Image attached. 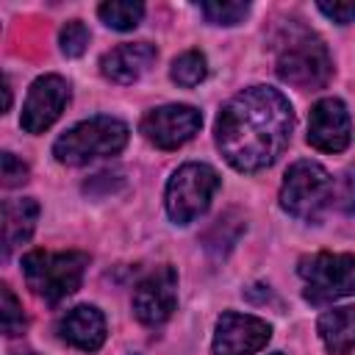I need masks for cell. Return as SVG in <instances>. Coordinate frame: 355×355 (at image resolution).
I'll return each mask as SVG.
<instances>
[{
  "label": "cell",
  "mask_w": 355,
  "mask_h": 355,
  "mask_svg": "<svg viewBox=\"0 0 355 355\" xmlns=\"http://www.w3.org/2000/svg\"><path fill=\"white\" fill-rule=\"evenodd\" d=\"M294 128L288 100L272 86H250L230 97L216 116V147L239 172H258L277 161Z\"/></svg>",
  "instance_id": "obj_1"
},
{
  "label": "cell",
  "mask_w": 355,
  "mask_h": 355,
  "mask_svg": "<svg viewBox=\"0 0 355 355\" xmlns=\"http://www.w3.org/2000/svg\"><path fill=\"white\" fill-rule=\"evenodd\" d=\"M86 266H89V255L75 252V250L69 252L31 250L22 255V275H25L28 288L50 305L61 302L64 297L80 288Z\"/></svg>",
  "instance_id": "obj_2"
},
{
  "label": "cell",
  "mask_w": 355,
  "mask_h": 355,
  "mask_svg": "<svg viewBox=\"0 0 355 355\" xmlns=\"http://www.w3.org/2000/svg\"><path fill=\"white\" fill-rule=\"evenodd\" d=\"M128 144V125L114 116H92L72 125L53 144V155L64 166H83L94 158L116 155Z\"/></svg>",
  "instance_id": "obj_3"
},
{
  "label": "cell",
  "mask_w": 355,
  "mask_h": 355,
  "mask_svg": "<svg viewBox=\"0 0 355 355\" xmlns=\"http://www.w3.org/2000/svg\"><path fill=\"white\" fill-rule=\"evenodd\" d=\"M330 72H333V61H330L324 42L305 28L288 31V36L277 47L280 80L297 89H319L327 83Z\"/></svg>",
  "instance_id": "obj_4"
},
{
  "label": "cell",
  "mask_w": 355,
  "mask_h": 355,
  "mask_svg": "<svg viewBox=\"0 0 355 355\" xmlns=\"http://www.w3.org/2000/svg\"><path fill=\"white\" fill-rule=\"evenodd\" d=\"M333 200V178L316 161H294L280 186V208L297 219L316 222Z\"/></svg>",
  "instance_id": "obj_5"
},
{
  "label": "cell",
  "mask_w": 355,
  "mask_h": 355,
  "mask_svg": "<svg viewBox=\"0 0 355 355\" xmlns=\"http://www.w3.org/2000/svg\"><path fill=\"white\" fill-rule=\"evenodd\" d=\"M311 305H324L341 297L355 294V255L349 252H313L305 255L297 266Z\"/></svg>",
  "instance_id": "obj_6"
},
{
  "label": "cell",
  "mask_w": 355,
  "mask_h": 355,
  "mask_svg": "<svg viewBox=\"0 0 355 355\" xmlns=\"http://www.w3.org/2000/svg\"><path fill=\"white\" fill-rule=\"evenodd\" d=\"M219 189V175L208 164H183L166 183V214L178 225H189L202 216Z\"/></svg>",
  "instance_id": "obj_7"
},
{
  "label": "cell",
  "mask_w": 355,
  "mask_h": 355,
  "mask_svg": "<svg viewBox=\"0 0 355 355\" xmlns=\"http://www.w3.org/2000/svg\"><path fill=\"white\" fill-rule=\"evenodd\" d=\"M200 125H202V116L197 108L172 103V105H161V108L147 111L141 116L139 128L150 144H155L161 150H178L180 144L194 139Z\"/></svg>",
  "instance_id": "obj_8"
},
{
  "label": "cell",
  "mask_w": 355,
  "mask_h": 355,
  "mask_svg": "<svg viewBox=\"0 0 355 355\" xmlns=\"http://www.w3.org/2000/svg\"><path fill=\"white\" fill-rule=\"evenodd\" d=\"M178 305V272L172 266L153 269L144 280H139L133 291V313L141 324L155 327L164 324Z\"/></svg>",
  "instance_id": "obj_9"
},
{
  "label": "cell",
  "mask_w": 355,
  "mask_h": 355,
  "mask_svg": "<svg viewBox=\"0 0 355 355\" xmlns=\"http://www.w3.org/2000/svg\"><path fill=\"white\" fill-rule=\"evenodd\" d=\"M67 103H69V83L61 75H42L28 89L19 125L28 133H44L61 116Z\"/></svg>",
  "instance_id": "obj_10"
},
{
  "label": "cell",
  "mask_w": 355,
  "mask_h": 355,
  "mask_svg": "<svg viewBox=\"0 0 355 355\" xmlns=\"http://www.w3.org/2000/svg\"><path fill=\"white\" fill-rule=\"evenodd\" d=\"M272 338V327L250 313L227 311L216 322L214 355H255Z\"/></svg>",
  "instance_id": "obj_11"
},
{
  "label": "cell",
  "mask_w": 355,
  "mask_h": 355,
  "mask_svg": "<svg viewBox=\"0 0 355 355\" xmlns=\"http://www.w3.org/2000/svg\"><path fill=\"white\" fill-rule=\"evenodd\" d=\"M352 139L349 111L338 97H324L311 108L308 144L322 153H341Z\"/></svg>",
  "instance_id": "obj_12"
},
{
  "label": "cell",
  "mask_w": 355,
  "mask_h": 355,
  "mask_svg": "<svg viewBox=\"0 0 355 355\" xmlns=\"http://www.w3.org/2000/svg\"><path fill=\"white\" fill-rule=\"evenodd\" d=\"M58 336L75 349L97 352L105 341V319L94 305H75L58 319Z\"/></svg>",
  "instance_id": "obj_13"
},
{
  "label": "cell",
  "mask_w": 355,
  "mask_h": 355,
  "mask_svg": "<svg viewBox=\"0 0 355 355\" xmlns=\"http://www.w3.org/2000/svg\"><path fill=\"white\" fill-rule=\"evenodd\" d=\"M155 55L158 53L150 42H128V44L108 50L100 58V72L114 83H133L150 69Z\"/></svg>",
  "instance_id": "obj_14"
},
{
  "label": "cell",
  "mask_w": 355,
  "mask_h": 355,
  "mask_svg": "<svg viewBox=\"0 0 355 355\" xmlns=\"http://www.w3.org/2000/svg\"><path fill=\"white\" fill-rule=\"evenodd\" d=\"M36 219H39V202L33 197H17L3 202V252L6 255L31 239Z\"/></svg>",
  "instance_id": "obj_15"
},
{
  "label": "cell",
  "mask_w": 355,
  "mask_h": 355,
  "mask_svg": "<svg viewBox=\"0 0 355 355\" xmlns=\"http://www.w3.org/2000/svg\"><path fill=\"white\" fill-rule=\"evenodd\" d=\"M319 338L330 355H347L355 349V305L333 308L319 316Z\"/></svg>",
  "instance_id": "obj_16"
},
{
  "label": "cell",
  "mask_w": 355,
  "mask_h": 355,
  "mask_svg": "<svg viewBox=\"0 0 355 355\" xmlns=\"http://www.w3.org/2000/svg\"><path fill=\"white\" fill-rule=\"evenodd\" d=\"M97 14L114 31H133L144 17V6L141 3H130V0H108V3H103L97 8Z\"/></svg>",
  "instance_id": "obj_17"
},
{
  "label": "cell",
  "mask_w": 355,
  "mask_h": 355,
  "mask_svg": "<svg viewBox=\"0 0 355 355\" xmlns=\"http://www.w3.org/2000/svg\"><path fill=\"white\" fill-rule=\"evenodd\" d=\"M169 75H172V80H175L178 86L191 89V86H197V83L205 80V75H208V61H205V55H202L200 50H186V53H180V55L172 61Z\"/></svg>",
  "instance_id": "obj_18"
},
{
  "label": "cell",
  "mask_w": 355,
  "mask_h": 355,
  "mask_svg": "<svg viewBox=\"0 0 355 355\" xmlns=\"http://www.w3.org/2000/svg\"><path fill=\"white\" fill-rule=\"evenodd\" d=\"M0 316H3V333L6 336H19L28 327V319L22 313L19 300L8 286H0Z\"/></svg>",
  "instance_id": "obj_19"
},
{
  "label": "cell",
  "mask_w": 355,
  "mask_h": 355,
  "mask_svg": "<svg viewBox=\"0 0 355 355\" xmlns=\"http://www.w3.org/2000/svg\"><path fill=\"white\" fill-rule=\"evenodd\" d=\"M200 8L205 14V19L214 25H236L250 14V3H230V0H225V3L211 0V3H202Z\"/></svg>",
  "instance_id": "obj_20"
},
{
  "label": "cell",
  "mask_w": 355,
  "mask_h": 355,
  "mask_svg": "<svg viewBox=\"0 0 355 355\" xmlns=\"http://www.w3.org/2000/svg\"><path fill=\"white\" fill-rule=\"evenodd\" d=\"M58 44H61V53L69 58L83 55V50L89 44V28L80 19H69L58 33Z\"/></svg>",
  "instance_id": "obj_21"
},
{
  "label": "cell",
  "mask_w": 355,
  "mask_h": 355,
  "mask_svg": "<svg viewBox=\"0 0 355 355\" xmlns=\"http://www.w3.org/2000/svg\"><path fill=\"white\" fill-rule=\"evenodd\" d=\"M25 180H28V166L14 153H3V186L14 189V186H22Z\"/></svg>",
  "instance_id": "obj_22"
},
{
  "label": "cell",
  "mask_w": 355,
  "mask_h": 355,
  "mask_svg": "<svg viewBox=\"0 0 355 355\" xmlns=\"http://www.w3.org/2000/svg\"><path fill=\"white\" fill-rule=\"evenodd\" d=\"M319 11L338 25L355 22V3H319Z\"/></svg>",
  "instance_id": "obj_23"
},
{
  "label": "cell",
  "mask_w": 355,
  "mask_h": 355,
  "mask_svg": "<svg viewBox=\"0 0 355 355\" xmlns=\"http://www.w3.org/2000/svg\"><path fill=\"white\" fill-rule=\"evenodd\" d=\"M11 355H36V352H31V349H25V352H11Z\"/></svg>",
  "instance_id": "obj_24"
},
{
  "label": "cell",
  "mask_w": 355,
  "mask_h": 355,
  "mask_svg": "<svg viewBox=\"0 0 355 355\" xmlns=\"http://www.w3.org/2000/svg\"><path fill=\"white\" fill-rule=\"evenodd\" d=\"M272 355H283V352H272Z\"/></svg>",
  "instance_id": "obj_25"
}]
</instances>
